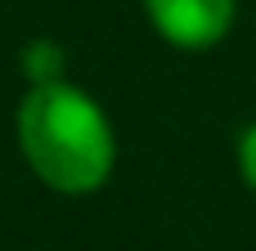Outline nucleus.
<instances>
[{"label": "nucleus", "instance_id": "7ed1b4c3", "mask_svg": "<svg viewBox=\"0 0 256 251\" xmlns=\"http://www.w3.org/2000/svg\"><path fill=\"white\" fill-rule=\"evenodd\" d=\"M58 63H63V54H58L54 45H32V49H27V67H32L27 76H32V85H36V81H58V76H54Z\"/></svg>", "mask_w": 256, "mask_h": 251}, {"label": "nucleus", "instance_id": "f03ea898", "mask_svg": "<svg viewBox=\"0 0 256 251\" xmlns=\"http://www.w3.org/2000/svg\"><path fill=\"white\" fill-rule=\"evenodd\" d=\"M144 9L162 40L180 49H207L234 22V0H144Z\"/></svg>", "mask_w": 256, "mask_h": 251}, {"label": "nucleus", "instance_id": "20e7f679", "mask_svg": "<svg viewBox=\"0 0 256 251\" xmlns=\"http://www.w3.org/2000/svg\"><path fill=\"white\" fill-rule=\"evenodd\" d=\"M238 171H243L248 189H256V126H248L238 139Z\"/></svg>", "mask_w": 256, "mask_h": 251}, {"label": "nucleus", "instance_id": "f257e3e1", "mask_svg": "<svg viewBox=\"0 0 256 251\" xmlns=\"http://www.w3.org/2000/svg\"><path fill=\"white\" fill-rule=\"evenodd\" d=\"M18 144L36 180L54 193H94L112 175V126L99 103L68 81H36L18 108Z\"/></svg>", "mask_w": 256, "mask_h": 251}]
</instances>
